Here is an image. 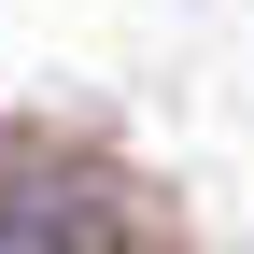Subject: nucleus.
<instances>
[{
	"label": "nucleus",
	"mask_w": 254,
	"mask_h": 254,
	"mask_svg": "<svg viewBox=\"0 0 254 254\" xmlns=\"http://www.w3.org/2000/svg\"><path fill=\"white\" fill-rule=\"evenodd\" d=\"M0 254H99L71 212H0Z\"/></svg>",
	"instance_id": "nucleus-1"
}]
</instances>
